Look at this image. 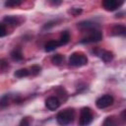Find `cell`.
Wrapping results in <instances>:
<instances>
[{"mask_svg": "<svg viewBox=\"0 0 126 126\" xmlns=\"http://www.w3.org/2000/svg\"><path fill=\"white\" fill-rule=\"evenodd\" d=\"M101 126H119V122L116 116H108L104 119Z\"/></svg>", "mask_w": 126, "mask_h": 126, "instance_id": "12", "label": "cell"}, {"mask_svg": "<svg viewBox=\"0 0 126 126\" xmlns=\"http://www.w3.org/2000/svg\"><path fill=\"white\" fill-rule=\"evenodd\" d=\"M3 22L5 24H8L10 26H19L21 24V20L19 17H15V16H6L3 19Z\"/></svg>", "mask_w": 126, "mask_h": 126, "instance_id": "11", "label": "cell"}, {"mask_svg": "<svg viewBox=\"0 0 126 126\" xmlns=\"http://www.w3.org/2000/svg\"><path fill=\"white\" fill-rule=\"evenodd\" d=\"M102 38V33L101 32H99L98 30H94V31H91V33L86 36L85 38H83L81 40L82 43H93V42H97Z\"/></svg>", "mask_w": 126, "mask_h": 126, "instance_id": "6", "label": "cell"}, {"mask_svg": "<svg viewBox=\"0 0 126 126\" xmlns=\"http://www.w3.org/2000/svg\"><path fill=\"white\" fill-rule=\"evenodd\" d=\"M8 62L5 60V59H1L0 60V70H3V71H5L7 68H8Z\"/></svg>", "mask_w": 126, "mask_h": 126, "instance_id": "22", "label": "cell"}, {"mask_svg": "<svg viewBox=\"0 0 126 126\" xmlns=\"http://www.w3.org/2000/svg\"><path fill=\"white\" fill-rule=\"evenodd\" d=\"M123 4V1H117V0H105L102 2V7L109 12L115 11Z\"/></svg>", "mask_w": 126, "mask_h": 126, "instance_id": "7", "label": "cell"}, {"mask_svg": "<svg viewBox=\"0 0 126 126\" xmlns=\"http://www.w3.org/2000/svg\"><path fill=\"white\" fill-rule=\"evenodd\" d=\"M30 125H31V119H30V117H24L20 121V124H19V126H30Z\"/></svg>", "mask_w": 126, "mask_h": 126, "instance_id": "21", "label": "cell"}, {"mask_svg": "<svg viewBox=\"0 0 126 126\" xmlns=\"http://www.w3.org/2000/svg\"><path fill=\"white\" fill-rule=\"evenodd\" d=\"M70 65L74 67H82L88 64V57L81 52H74L69 57Z\"/></svg>", "mask_w": 126, "mask_h": 126, "instance_id": "2", "label": "cell"}, {"mask_svg": "<svg viewBox=\"0 0 126 126\" xmlns=\"http://www.w3.org/2000/svg\"><path fill=\"white\" fill-rule=\"evenodd\" d=\"M10 55H11L12 59L15 60V61H22L23 58H24V56H23V52H22V50H21L20 47L13 49V50L11 51V54H10Z\"/></svg>", "mask_w": 126, "mask_h": 126, "instance_id": "13", "label": "cell"}, {"mask_svg": "<svg viewBox=\"0 0 126 126\" xmlns=\"http://www.w3.org/2000/svg\"><path fill=\"white\" fill-rule=\"evenodd\" d=\"M7 34V30L3 24H0V37H3Z\"/></svg>", "mask_w": 126, "mask_h": 126, "instance_id": "23", "label": "cell"}, {"mask_svg": "<svg viewBox=\"0 0 126 126\" xmlns=\"http://www.w3.org/2000/svg\"><path fill=\"white\" fill-rule=\"evenodd\" d=\"M126 28L123 25H115L111 28V34L113 35H125Z\"/></svg>", "mask_w": 126, "mask_h": 126, "instance_id": "10", "label": "cell"}, {"mask_svg": "<svg viewBox=\"0 0 126 126\" xmlns=\"http://www.w3.org/2000/svg\"><path fill=\"white\" fill-rule=\"evenodd\" d=\"M30 70H31L30 72H31L32 75L36 76V75H38V74L40 73V71H41V67H40L39 65H32V66L31 67Z\"/></svg>", "mask_w": 126, "mask_h": 126, "instance_id": "19", "label": "cell"}, {"mask_svg": "<svg viewBox=\"0 0 126 126\" xmlns=\"http://www.w3.org/2000/svg\"><path fill=\"white\" fill-rule=\"evenodd\" d=\"M62 2L61 1H50V4H52V5H55V6H57V5H60Z\"/></svg>", "mask_w": 126, "mask_h": 126, "instance_id": "24", "label": "cell"}, {"mask_svg": "<svg viewBox=\"0 0 126 126\" xmlns=\"http://www.w3.org/2000/svg\"><path fill=\"white\" fill-rule=\"evenodd\" d=\"M74 118H75V111L73 108H66L60 111L56 116V120L58 124L61 126H67L71 124L74 121Z\"/></svg>", "mask_w": 126, "mask_h": 126, "instance_id": "1", "label": "cell"}, {"mask_svg": "<svg viewBox=\"0 0 126 126\" xmlns=\"http://www.w3.org/2000/svg\"><path fill=\"white\" fill-rule=\"evenodd\" d=\"M78 28L81 30H88V31H94L96 28L95 23L90 22V21H85V22H81L78 23Z\"/></svg>", "mask_w": 126, "mask_h": 126, "instance_id": "9", "label": "cell"}, {"mask_svg": "<svg viewBox=\"0 0 126 126\" xmlns=\"http://www.w3.org/2000/svg\"><path fill=\"white\" fill-rule=\"evenodd\" d=\"M93 53L94 55H96L97 57H99L105 63H108L113 59L112 52H110L108 50H104V49H100V48H94L93 50Z\"/></svg>", "mask_w": 126, "mask_h": 126, "instance_id": "4", "label": "cell"}, {"mask_svg": "<svg viewBox=\"0 0 126 126\" xmlns=\"http://www.w3.org/2000/svg\"><path fill=\"white\" fill-rule=\"evenodd\" d=\"M69 40H70V33H69V32L65 31V32H63L61 33V36L58 39V42H59V45L61 46V45L67 44L69 42Z\"/></svg>", "mask_w": 126, "mask_h": 126, "instance_id": "15", "label": "cell"}, {"mask_svg": "<svg viewBox=\"0 0 126 126\" xmlns=\"http://www.w3.org/2000/svg\"><path fill=\"white\" fill-rule=\"evenodd\" d=\"M113 96L110 95V94H104L100 97H98L95 101V104L98 108L100 109H103V108H106L108 106H110L112 103H113Z\"/></svg>", "mask_w": 126, "mask_h": 126, "instance_id": "5", "label": "cell"}, {"mask_svg": "<svg viewBox=\"0 0 126 126\" xmlns=\"http://www.w3.org/2000/svg\"><path fill=\"white\" fill-rule=\"evenodd\" d=\"M82 9L81 8H71L69 11H68V13L69 14H71V15H73V16H78L79 14H81L82 13Z\"/></svg>", "mask_w": 126, "mask_h": 126, "instance_id": "20", "label": "cell"}, {"mask_svg": "<svg viewBox=\"0 0 126 126\" xmlns=\"http://www.w3.org/2000/svg\"><path fill=\"white\" fill-rule=\"evenodd\" d=\"M31 75V72L29 69L27 68H23V69H19L14 73V76L16 78H24V77H28Z\"/></svg>", "mask_w": 126, "mask_h": 126, "instance_id": "16", "label": "cell"}, {"mask_svg": "<svg viewBox=\"0 0 126 126\" xmlns=\"http://www.w3.org/2000/svg\"><path fill=\"white\" fill-rule=\"evenodd\" d=\"M63 60H64V57H63V55H61V54H56V55H54V56L51 58V62H52L54 65H61L62 62H63Z\"/></svg>", "mask_w": 126, "mask_h": 126, "instance_id": "17", "label": "cell"}, {"mask_svg": "<svg viewBox=\"0 0 126 126\" xmlns=\"http://www.w3.org/2000/svg\"><path fill=\"white\" fill-rule=\"evenodd\" d=\"M59 46H60V45H59L58 40H50V41H48V42L45 44L44 50H45L46 52H51V51L55 50L57 47H59Z\"/></svg>", "mask_w": 126, "mask_h": 126, "instance_id": "14", "label": "cell"}, {"mask_svg": "<svg viewBox=\"0 0 126 126\" xmlns=\"http://www.w3.org/2000/svg\"><path fill=\"white\" fill-rule=\"evenodd\" d=\"M93 112L90 107H84L81 110L79 118V126H88L93 121Z\"/></svg>", "mask_w": 126, "mask_h": 126, "instance_id": "3", "label": "cell"}, {"mask_svg": "<svg viewBox=\"0 0 126 126\" xmlns=\"http://www.w3.org/2000/svg\"><path fill=\"white\" fill-rule=\"evenodd\" d=\"M22 4V1H19V0H8L5 2V7H9V8H12V7H16V6H19Z\"/></svg>", "mask_w": 126, "mask_h": 126, "instance_id": "18", "label": "cell"}, {"mask_svg": "<svg viewBox=\"0 0 126 126\" xmlns=\"http://www.w3.org/2000/svg\"><path fill=\"white\" fill-rule=\"evenodd\" d=\"M45 105L49 110H56L60 106V101L55 96H50L45 100Z\"/></svg>", "mask_w": 126, "mask_h": 126, "instance_id": "8", "label": "cell"}]
</instances>
